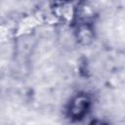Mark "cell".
Wrapping results in <instances>:
<instances>
[{
	"mask_svg": "<svg viewBox=\"0 0 125 125\" xmlns=\"http://www.w3.org/2000/svg\"><path fill=\"white\" fill-rule=\"evenodd\" d=\"M90 101L85 95H78L72 99L68 107V114L73 119H81L89 108Z\"/></svg>",
	"mask_w": 125,
	"mask_h": 125,
	"instance_id": "6da1fadb",
	"label": "cell"
}]
</instances>
